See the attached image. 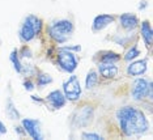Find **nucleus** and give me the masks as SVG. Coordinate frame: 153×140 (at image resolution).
<instances>
[{"mask_svg":"<svg viewBox=\"0 0 153 140\" xmlns=\"http://www.w3.org/2000/svg\"><path fill=\"white\" fill-rule=\"evenodd\" d=\"M98 84V72L96 69H90L85 77V86L86 89H92Z\"/></svg>","mask_w":153,"mask_h":140,"instance_id":"15","label":"nucleus"},{"mask_svg":"<svg viewBox=\"0 0 153 140\" xmlns=\"http://www.w3.org/2000/svg\"><path fill=\"white\" fill-rule=\"evenodd\" d=\"M47 102L54 107V109H62V107L65 106V102H67V98H65L64 93L59 89H55L53 92H50L46 97Z\"/></svg>","mask_w":153,"mask_h":140,"instance_id":"9","label":"nucleus"},{"mask_svg":"<svg viewBox=\"0 0 153 140\" xmlns=\"http://www.w3.org/2000/svg\"><path fill=\"white\" fill-rule=\"evenodd\" d=\"M56 60L59 67L67 73H74L79 66V60L74 54V51L65 50V48H60V51L56 55Z\"/></svg>","mask_w":153,"mask_h":140,"instance_id":"4","label":"nucleus"},{"mask_svg":"<svg viewBox=\"0 0 153 140\" xmlns=\"http://www.w3.org/2000/svg\"><path fill=\"white\" fill-rule=\"evenodd\" d=\"M75 30V25L71 20L68 19H62V20H55L47 26V33L51 39H54L56 43L62 45L65 43L69 37L72 36Z\"/></svg>","mask_w":153,"mask_h":140,"instance_id":"2","label":"nucleus"},{"mask_svg":"<svg viewBox=\"0 0 153 140\" xmlns=\"http://www.w3.org/2000/svg\"><path fill=\"white\" fill-rule=\"evenodd\" d=\"M24 86H25V90H27V92H32L34 89V84L30 81V80H26V81L24 83Z\"/></svg>","mask_w":153,"mask_h":140,"instance_id":"23","label":"nucleus"},{"mask_svg":"<svg viewBox=\"0 0 153 140\" xmlns=\"http://www.w3.org/2000/svg\"><path fill=\"white\" fill-rule=\"evenodd\" d=\"M131 96L135 101H140L147 96L152 98V81L148 79H136L132 84Z\"/></svg>","mask_w":153,"mask_h":140,"instance_id":"6","label":"nucleus"},{"mask_svg":"<svg viewBox=\"0 0 153 140\" xmlns=\"http://www.w3.org/2000/svg\"><path fill=\"white\" fill-rule=\"evenodd\" d=\"M115 17L113 15H109V13H101V15L96 16L94 20H93V24H92V29L94 31H101L103 30L105 28H107L110 24L114 22Z\"/></svg>","mask_w":153,"mask_h":140,"instance_id":"10","label":"nucleus"},{"mask_svg":"<svg viewBox=\"0 0 153 140\" xmlns=\"http://www.w3.org/2000/svg\"><path fill=\"white\" fill-rule=\"evenodd\" d=\"M93 118V109L90 106H84L81 109L76 110L74 114V124L77 127H84V126L89 124Z\"/></svg>","mask_w":153,"mask_h":140,"instance_id":"8","label":"nucleus"},{"mask_svg":"<svg viewBox=\"0 0 153 140\" xmlns=\"http://www.w3.org/2000/svg\"><path fill=\"white\" fill-rule=\"evenodd\" d=\"M98 73L105 79H113L118 75V67L113 63H100Z\"/></svg>","mask_w":153,"mask_h":140,"instance_id":"13","label":"nucleus"},{"mask_svg":"<svg viewBox=\"0 0 153 140\" xmlns=\"http://www.w3.org/2000/svg\"><path fill=\"white\" fill-rule=\"evenodd\" d=\"M120 60V55L113 51H106L101 55V63H113L115 64Z\"/></svg>","mask_w":153,"mask_h":140,"instance_id":"18","label":"nucleus"},{"mask_svg":"<svg viewBox=\"0 0 153 140\" xmlns=\"http://www.w3.org/2000/svg\"><path fill=\"white\" fill-rule=\"evenodd\" d=\"M82 138L88 139V140H102V136L96 134V132H84V134H82Z\"/></svg>","mask_w":153,"mask_h":140,"instance_id":"21","label":"nucleus"},{"mask_svg":"<svg viewBox=\"0 0 153 140\" xmlns=\"http://www.w3.org/2000/svg\"><path fill=\"white\" fill-rule=\"evenodd\" d=\"M147 60L145 59H140V60H131V63L127 66V75L128 76H140L147 72Z\"/></svg>","mask_w":153,"mask_h":140,"instance_id":"11","label":"nucleus"},{"mask_svg":"<svg viewBox=\"0 0 153 140\" xmlns=\"http://www.w3.org/2000/svg\"><path fill=\"white\" fill-rule=\"evenodd\" d=\"M42 30V20L36 15H29L24 19L19 30V37L22 42H32Z\"/></svg>","mask_w":153,"mask_h":140,"instance_id":"3","label":"nucleus"},{"mask_svg":"<svg viewBox=\"0 0 153 140\" xmlns=\"http://www.w3.org/2000/svg\"><path fill=\"white\" fill-rule=\"evenodd\" d=\"M32 52H30V50H29V47L27 46H24L21 50H20V52H19V55H21L22 58H27V57H32Z\"/></svg>","mask_w":153,"mask_h":140,"instance_id":"22","label":"nucleus"},{"mask_svg":"<svg viewBox=\"0 0 153 140\" xmlns=\"http://www.w3.org/2000/svg\"><path fill=\"white\" fill-rule=\"evenodd\" d=\"M147 7V1H141V4H140V7H139V9H143V8H145Z\"/></svg>","mask_w":153,"mask_h":140,"instance_id":"27","label":"nucleus"},{"mask_svg":"<svg viewBox=\"0 0 153 140\" xmlns=\"http://www.w3.org/2000/svg\"><path fill=\"white\" fill-rule=\"evenodd\" d=\"M62 48H65V50H69V51H80L81 50V47L80 46H65V47H62Z\"/></svg>","mask_w":153,"mask_h":140,"instance_id":"24","label":"nucleus"},{"mask_svg":"<svg viewBox=\"0 0 153 140\" xmlns=\"http://www.w3.org/2000/svg\"><path fill=\"white\" fill-rule=\"evenodd\" d=\"M63 93L68 101L75 102V101L80 100L82 89H81V85H80L77 76H75V75L69 76V77L63 83Z\"/></svg>","mask_w":153,"mask_h":140,"instance_id":"5","label":"nucleus"},{"mask_svg":"<svg viewBox=\"0 0 153 140\" xmlns=\"http://www.w3.org/2000/svg\"><path fill=\"white\" fill-rule=\"evenodd\" d=\"M4 134H7V127H5V124L0 121V136L4 135Z\"/></svg>","mask_w":153,"mask_h":140,"instance_id":"25","label":"nucleus"},{"mask_svg":"<svg viewBox=\"0 0 153 140\" xmlns=\"http://www.w3.org/2000/svg\"><path fill=\"white\" fill-rule=\"evenodd\" d=\"M140 34L143 37V41L147 45V47L152 46V41H153V31H152V26L149 24V21H143L140 24Z\"/></svg>","mask_w":153,"mask_h":140,"instance_id":"14","label":"nucleus"},{"mask_svg":"<svg viewBox=\"0 0 153 140\" xmlns=\"http://www.w3.org/2000/svg\"><path fill=\"white\" fill-rule=\"evenodd\" d=\"M9 60H11V63L13 64V68H15V71L17 73L24 72V67H22L21 60H20V57H19V51H17L16 48L11 52V55H9Z\"/></svg>","mask_w":153,"mask_h":140,"instance_id":"16","label":"nucleus"},{"mask_svg":"<svg viewBox=\"0 0 153 140\" xmlns=\"http://www.w3.org/2000/svg\"><path fill=\"white\" fill-rule=\"evenodd\" d=\"M139 55H140V50L137 48V46L135 45V46H132L130 50H128L126 54H124V57H123V59L126 62H131V60H134L135 58H137Z\"/></svg>","mask_w":153,"mask_h":140,"instance_id":"19","label":"nucleus"},{"mask_svg":"<svg viewBox=\"0 0 153 140\" xmlns=\"http://www.w3.org/2000/svg\"><path fill=\"white\" fill-rule=\"evenodd\" d=\"M16 128V132L17 134H20V135H25L26 132H25V130H22V127H15Z\"/></svg>","mask_w":153,"mask_h":140,"instance_id":"26","label":"nucleus"},{"mask_svg":"<svg viewBox=\"0 0 153 140\" xmlns=\"http://www.w3.org/2000/svg\"><path fill=\"white\" fill-rule=\"evenodd\" d=\"M119 22L120 26L127 31L135 30L139 25V19L135 13H123L119 16Z\"/></svg>","mask_w":153,"mask_h":140,"instance_id":"12","label":"nucleus"},{"mask_svg":"<svg viewBox=\"0 0 153 140\" xmlns=\"http://www.w3.org/2000/svg\"><path fill=\"white\" fill-rule=\"evenodd\" d=\"M5 111H7V115H8L9 119H12V121L20 119V113H19V110L16 109L15 104H13V101L11 98L7 101V109H5Z\"/></svg>","mask_w":153,"mask_h":140,"instance_id":"17","label":"nucleus"},{"mask_svg":"<svg viewBox=\"0 0 153 140\" xmlns=\"http://www.w3.org/2000/svg\"><path fill=\"white\" fill-rule=\"evenodd\" d=\"M50 83H53V77H51L50 75H47V73H39V75L37 76L38 86H46Z\"/></svg>","mask_w":153,"mask_h":140,"instance_id":"20","label":"nucleus"},{"mask_svg":"<svg viewBox=\"0 0 153 140\" xmlns=\"http://www.w3.org/2000/svg\"><path fill=\"white\" fill-rule=\"evenodd\" d=\"M22 128L30 138L34 140H42L43 135L41 132V122L38 119H32V118H25L22 119Z\"/></svg>","mask_w":153,"mask_h":140,"instance_id":"7","label":"nucleus"},{"mask_svg":"<svg viewBox=\"0 0 153 140\" xmlns=\"http://www.w3.org/2000/svg\"><path fill=\"white\" fill-rule=\"evenodd\" d=\"M120 131L126 136L141 135L148 131L149 122L141 110L134 106H124L117 111Z\"/></svg>","mask_w":153,"mask_h":140,"instance_id":"1","label":"nucleus"}]
</instances>
